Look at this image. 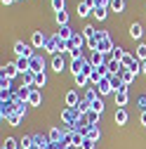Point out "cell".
Listing matches in <instances>:
<instances>
[{
	"label": "cell",
	"mask_w": 146,
	"mask_h": 149,
	"mask_svg": "<svg viewBox=\"0 0 146 149\" xmlns=\"http://www.w3.org/2000/svg\"><path fill=\"white\" fill-rule=\"evenodd\" d=\"M99 33V52H104V54H108L111 57V52H113V40H111V36H108V31H97Z\"/></svg>",
	"instance_id": "cell-3"
},
{
	"label": "cell",
	"mask_w": 146,
	"mask_h": 149,
	"mask_svg": "<svg viewBox=\"0 0 146 149\" xmlns=\"http://www.w3.org/2000/svg\"><path fill=\"white\" fill-rule=\"evenodd\" d=\"M85 116H87V121H90V123H92V125H99V116H101V114H97V111H94V109H92V111H87V114H85Z\"/></svg>",
	"instance_id": "cell-39"
},
{
	"label": "cell",
	"mask_w": 146,
	"mask_h": 149,
	"mask_svg": "<svg viewBox=\"0 0 146 149\" xmlns=\"http://www.w3.org/2000/svg\"><path fill=\"white\" fill-rule=\"evenodd\" d=\"M141 33H144V29H141V24H139V22H134V24L130 26V36H132L134 40H139V38H141Z\"/></svg>",
	"instance_id": "cell-23"
},
{
	"label": "cell",
	"mask_w": 146,
	"mask_h": 149,
	"mask_svg": "<svg viewBox=\"0 0 146 149\" xmlns=\"http://www.w3.org/2000/svg\"><path fill=\"white\" fill-rule=\"evenodd\" d=\"M52 69L57 71V73H61V71L66 69V62H64V54H54V57H52Z\"/></svg>",
	"instance_id": "cell-17"
},
{
	"label": "cell",
	"mask_w": 146,
	"mask_h": 149,
	"mask_svg": "<svg viewBox=\"0 0 146 149\" xmlns=\"http://www.w3.org/2000/svg\"><path fill=\"white\" fill-rule=\"evenodd\" d=\"M111 10L113 12H123L125 10V0H111Z\"/></svg>",
	"instance_id": "cell-41"
},
{
	"label": "cell",
	"mask_w": 146,
	"mask_h": 149,
	"mask_svg": "<svg viewBox=\"0 0 146 149\" xmlns=\"http://www.w3.org/2000/svg\"><path fill=\"white\" fill-rule=\"evenodd\" d=\"M137 104L141 107V111H146V95H141V97H137Z\"/></svg>",
	"instance_id": "cell-47"
},
{
	"label": "cell",
	"mask_w": 146,
	"mask_h": 149,
	"mask_svg": "<svg viewBox=\"0 0 146 149\" xmlns=\"http://www.w3.org/2000/svg\"><path fill=\"white\" fill-rule=\"evenodd\" d=\"M97 7H111V0H97Z\"/></svg>",
	"instance_id": "cell-48"
},
{
	"label": "cell",
	"mask_w": 146,
	"mask_h": 149,
	"mask_svg": "<svg viewBox=\"0 0 146 149\" xmlns=\"http://www.w3.org/2000/svg\"><path fill=\"white\" fill-rule=\"evenodd\" d=\"M19 144H21V149H33V135H24L19 140Z\"/></svg>",
	"instance_id": "cell-31"
},
{
	"label": "cell",
	"mask_w": 146,
	"mask_h": 149,
	"mask_svg": "<svg viewBox=\"0 0 146 149\" xmlns=\"http://www.w3.org/2000/svg\"><path fill=\"white\" fill-rule=\"evenodd\" d=\"M94 144H99V142H94V140L85 137V140H83V144H80V149H94Z\"/></svg>",
	"instance_id": "cell-45"
},
{
	"label": "cell",
	"mask_w": 146,
	"mask_h": 149,
	"mask_svg": "<svg viewBox=\"0 0 146 149\" xmlns=\"http://www.w3.org/2000/svg\"><path fill=\"white\" fill-rule=\"evenodd\" d=\"M141 73L146 76V62H141Z\"/></svg>",
	"instance_id": "cell-50"
},
{
	"label": "cell",
	"mask_w": 146,
	"mask_h": 149,
	"mask_svg": "<svg viewBox=\"0 0 146 149\" xmlns=\"http://www.w3.org/2000/svg\"><path fill=\"white\" fill-rule=\"evenodd\" d=\"M83 36H85V38L90 40V38H94V36H97V29L92 26V24H87L85 29H83Z\"/></svg>",
	"instance_id": "cell-37"
},
{
	"label": "cell",
	"mask_w": 146,
	"mask_h": 149,
	"mask_svg": "<svg viewBox=\"0 0 146 149\" xmlns=\"http://www.w3.org/2000/svg\"><path fill=\"white\" fill-rule=\"evenodd\" d=\"M111 88H113V95L120 92V90H127V85L123 83V76H120V73H111Z\"/></svg>",
	"instance_id": "cell-12"
},
{
	"label": "cell",
	"mask_w": 146,
	"mask_h": 149,
	"mask_svg": "<svg viewBox=\"0 0 146 149\" xmlns=\"http://www.w3.org/2000/svg\"><path fill=\"white\" fill-rule=\"evenodd\" d=\"M113 121H116L118 125H125V123H127V111H125V109H116Z\"/></svg>",
	"instance_id": "cell-21"
},
{
	"label": "cell",
	"mask_w": 146,
	"mask_h": 149,
	"mask_svg": "<svg viewBox=\"0 0 146 149\" xmlns=\"http://www.w3.org/2000/svg\"><path fill=\"white\" fill-rule=\"evenodd\" d=\"M45 85H47V76H45V71H43V73H35V88H40V90H43Z\"/></svg>",
	"instance_id": "cell-30"
},
{
	"label": "cell",
	"mask_w": 146,
	"mask_h": 149,
	"mask_svg": "<svg viewBox=\"0 0 146 149\" xmlns=\"http://www.w3.org/2000/svg\"><path fill=\"white\" fill-rule=\"evenodd\" d=\"M125 54H127V50H125V47H120V45H116V47H113V52H111V57L120 62V59L125 57Z\"/></svg>",
	"instance_id": "cell-28"
},
{
	"label": "cell",
	"mask_w": 146,
	"mask_h": 149,
	"mask_svg": "<svg viewBox=\"0 0 146 149\" xmlns=\"http://www.w3.org/2000/svg\"><path fill=\"white\" fill-rule=\"evenodd\" d=\"M0 90H10L12 92V81L5 78V76H0Z\"/></svg>",
	"instance_id": "cell-43"
},
{
	"label": "cell",
	"mask_w": 146,
	"mask_h": 149,
	"mask_svg": "<svg viewBox=\"0 0 146 149\" xmlns=\"http://www.w3.org/2000/svg\"><path fill=\"white\" fill-rule=\"evenodd\" d=\"M120 76H123V83H125V85H127V88H130V83H132V81H134V73H132V71H130V69H125V71H123V73H120Z\"/></svg>",
	"instance_id": "cell-32"
},
{
	"label": "cell",
	"mask_w": 146,
	"mask_h": 149,
	"mask_svg": "<svg viewBox=\"0 0 146 149\" xmlns=\"http://www.w3.org/2000/svg\"><path fill=\"white\" fill-rule=\"evenodd\" d=\"M10 3H14V0H3V5H10Z\"/></svg>",
	"instance_id": "cell-51"
},
{
	"label": "cell",
	"mask_w": 146,
	"mask_h": 149,
	"mask_svg": "<svg viewBox=\"0 0 146 149\" xmlns=\"http://www.w3.org/2000/svg\"><path fill=\"white\" fill-rule=\"evenodd\" d=\"M113 100H116V107H118V109H125V107H127V102H130V97H127V90L116 92V95H113Z\"/></svg>",
	"instance_id": "cell-14"
},
{
	"label": "cell",
	"mask_w": 146,
	"mask_h": 149,
	"mask_svg": "<svg viewBox=\"0 0 146 149\" xmlns=\"http://www.w3.org/2000/svg\"><path fill=\"white\" fill-rule=\"evenodd\" d=\"M31 45H33V47H45V45H47V36H45L43 31H33V36H31Z\"/></svg>",
	"instance_id": "cell-9"
},
{
	"label": "cell",
	"mask_w": 146,
	"mask_h": 149,
	"mask_svg": "<svg viewBox=\"0 0 146 149\" xmlns=\"http://www.w3.org/2000/svg\"><path fill=\"white\" fill-rule=\"evenodd\" d=\"M14 3H19V0H14Z\"/></svg>",
	"instance_id": "cell-52"
},
{
	"label": "cell",
	"mask_w": 146,
	"mask_h": 149,
	"mask_svg": "<svg viewBox=\"0 0 146 149\" xmlns=\"http://www.w3.org/2000/svg\"><path fill=\"white\" fill-rule=\"evenodd\" d=\"M139 121H141V125H146V111H141V116H139Z\"/></svg>",
	"instance_id": "cell-49"
},
{
	"label": "cell",
	"mask_w": 146,
	"mask_h": 149,
	"mask_svg": "<svg viewBox=\"0 0 146 149\" xmlns=\"http://www.w3.org/2000/svg\"><path fill=\"white\" fill-rule=\"evenodd\" d=\"M17 73H19V69H17V64H14V62H7L3 69H0V76H5V78H10V81L17 76Z\"/></svg>",
	"instance_id": "cell-11"
},
{
	"label": "cell",
	"mask_w": 146,
	"mask_h": 149,
	"mask_svg": "<svg viewBox=\"0 0 146 149\" xmlns=\"http://www.w3.org/2000/svg\"><path fill=\"white\" fill-rule=\"evenodd\" d=\"M71 149H73V147H71Z\"/></svg>",
	"instance_id": "cell-53"
},
{
	"label": "cell",
	"mask_w": 146,
	"mask_h": 149,
	"mask_svg": "<svg viewBox=\"0 0 146 149\" xmlns=\"http://www.w3.org/2000/svg\"><path fill=\"white\" fill-rule=\"evenodd\" d=\"M87 50H90V52H94V50H99V33L94 36V38H90V40H87Z\"/></svg>",
	"instance_id": "cell-40"
},
{
	"label": "cell",
	"mask_w": 146,
	"mask_h": 149,
	"mask_svg": "<svg viewBox=\"0 0 146 149\" xmlns=\"http://www.w3.org/2000/svg\"><path fill=\"white\" fill-rule=\"evenodd\" d=\"M92 14H94V19H106V14H108V7H94L92 10Z\"/></svg>",
	"instance_id": "cell-29"
},
{
	"label": "cell",
	"mask_w": 146,
	"mask_h": 149,
	"mask_svg": "<svg viewBox=\"0 0 146 149\" xmlns=\"http://www.w3.org/2000/svg\"><path fill=\"white\" fill-rule=\"evenodd\" d=\"M28 104L31 107H40L43 104V92H40V88H31V95H28Z\"/></svg>",
	"instance_id": "cell-10"
},
{
	"label": "cell",
	"mask_w": 146,
	"mask_h": 149,
	"mask_svg": "<svg viewBox=\"0 0 146 149\" xmlns=\"http://www.w3.org/2000/svg\"><path fill=\"white\" fill-rule=\"evenodd\" d=\"M68 45H71V47H83V50H85V47H87V38L83 36V31H76V33H73L71 40H68ZM71 47H68V50H71Z\"/></svg>",
	"instance_id": "cell-6"
},
{
	"label": "cell",
	"mask_w": 146,
	"mask_h": 149,
	"mask_svg": "<svg viewBox=\"0 0 146 149\" xmlns=\"http://www.w3.org/2000/svg\"><path fill=\"white\" fill-rule=\"evenodd\" d=\"M5 121H7V123H10L12 128H17V125H19V123H21V116H19V114H17V111H14V114H10V116H7Z\"/></svg>",
	"instance_id": "cell-34"
},
{
	"label": "cell",
	"mask_w": 146,
	"mask_h": 149,
	"mask_svg": "<svg viewBox=\"0 0 146 149\" xmlns=\"http://www.w3.org/2000/svg\"><path fill=\"white\" fill-rule=\"evenodd\" d=\"M73 33H76V31H73L68 24H66V26H59V31H57V36H59L61 40H71V36H73Z\"/></svg>",
	"instance_id": "cell-18"
},
{
	"label": "cell",
	"mask_w": 146,
	"mask_h": 149,
	"mask_svg": "<svg viewBox=\"0 0 146 149\" xmlns=\"http://www.w3.org/2000/svg\"><path fill=\"white\" fill-rule=\"evenodd\" d=\"M78 118H80V111H78V109H73V107H66V109L61 111V121H64V125H68L71 130L76 128Z\"/></svg>",
	"instance_id": "cell-2"
},
{
	"label": "cell",
	"mask_w": 146,
	"mask_h": 149,
	"mask_svg": "<svg viewBox=\"0 0 146 149\" xmlns=\"http://www.w3.org/2000/svg\"><path fill=\"white\" fill-rule=\"evenodd\" d=\"M68 57L71 59H80V57H85V52H83V47H71L68 50Z\"/></svg>",
	"instance_id": "cell-35"
},
{
	"label": "cell",
	"mask_w": 146,
	"mask_h": 149,
	"mask_svg": "<svg viewBox=\"0 0 146 149\" xmlns=\"http://www.w3.org/2000/svg\"><path fill=\"white\" fill-rule=\"evenodd\" d=\"M99 90V95H113V88H111V76H104L99 81V85H94Z\"/></svg>",
	"instance_id": "cell-8"
},
{
	"label": "cell",
	"mask_w": 146,
	"mask_h": 149,
	"mask_svg": "<svg viewBox=\"0 0 146 149\" xmlns=\"http://www.w3.org/2000/svg\"><path fill=\"white\" fill-rule=\"evenodd\" d=\"M137 59H139V62H146V45H144V43L137 47Z\"/></svg>",
	"instance_id": "cell-44"
},
{
	"label": "cell",
	"mask_w": 146,
	"mask_h": 149,
	"mask_svg": "<svg viewBox=\"0 0 146 149\" xmlns=\"http://www.w3.org/2000/svg\"><path fill=\"white\" fill-rule=\"evenodd\" d=\"M45 50L52 54H59V36H52V38H47V45H45Z\"/></svg>",
	"instance_id": "cell-13"
},
{
	"label": "cell",
	"mask_w": 146,
	"mask_h": 149,
	"mask_svg": "<svg viewBox=\"0 0 146 149\" xmlns=\"http://www.w3.org/2000/svg\"><path fill=\"white\" fill-rule=\"evenodd\" d=\"M85 137H90V140L99 142V137H101V130H99V125H90V128H87V133H85Z\"/></svg>",
	"instance_id": "cell-20"
},
{
	"label": "cell",
	"mask_w": 146,
	"mask_h": 149,
	"mask_svg": "<svg viewBox=\"0 0 146 149\" xmlns=\"http://www.w3.org/2000/svg\"><path fill=\"white\" fill-rule=\"evenodd\" d=\"M92 71H94V66H92V62H90V54H85V57L71 62V73H73V76H78V73H85V76H90Z\"/></svg>",
	"instance_id": "cell-1"
},
{
	"label": "cell",
	"mask_w": 146,
	"mask_h": 149,
	"mask_svg": "<svg viewBox=\"0 0 146 149\" xmlns=\"http://www.w3.org/2000/svg\"><path fill=\"white\" fill-rule=\"evenodd\" d=\"M85 100H87L90 104H92L94 100H99V90H97V88H87V92H85Z\"/></svg>",
	"instance_id": "cell-26"
},
{
	"label": "cell",
	"mask_w": 146,
	"mask_h": 149,
	"mask_svg": "<svg viewBox=\"0 0 146 149\" xmlns=\"http://www.w3.org/2000/svg\"><path fill=\"white\" fill-rule=\"evenodd\" d=\"M14 54H17V59H19V57H24V59H31L35 52H33V45H31V43L17 40V43H14Z\"/></svg>",
	"instance_id": "cell-4"
},
{
	"label": "cell",
	"mask_w": 146,
	"mask_h": 149,
	"mask_svg": "<svg viewBox=\"0 0 146 149\" xmlns=\"http://www.w3.org/2000/svg\"><path fill=\"white\" fill-rule=\"evenodd\" d=\"M92 109L97 111V114H101V111H104V100H101V97L94 100V102H92Z\"/></svg>",
	"instance_id": "cell-46"
},
{
	"label": "cell",
	"mask_w": 146,
	"mask_h": 149,
	"mask_svg": "<svg viewBox=\"0 0 146 149\" xmlns=\"http://www.w3.org/2000/svg\"><path fill=\"white\" fill-rule=\"evenodd\" d=\"M52 10H54V12L66 10V0H52Z\"/></svg>",
	"instance_id": "cell-42"
},
{
	"label": "cell",
	"mask_w": 146,
	"mask_h": 149,
	"mask_svg": "<svg viewBox=\"0 0 146 149\" xmlns=\"http://www.w3.org/2000/svg\"><path fill=\"white\" fill-rule=\"evenodd\" d=\"M47 135H50V142H59V140L64 137V128H59V125H54V128L50 130Z\"/></svg>",
	"instance_id": "cell-19"
},
{
	"label": "cell",
	"mask_w": 146,
	"mask_h": 149,
	"mask_svg": "<svg viewBox=\"0 0 146 149\" xmlns=\"http://www.w3.org/2000/svg\"><path fill=\"white\" fill-rule=\"evenodd\" d=\"M64 102H66V107H73V109H76L78 102H80V97H78V92H76V90H68V92H66V97H64Z\"/></svg>",
	"instance_id": "cell-16"
},
{
	"label": "cell",
	"mask_w": 146,
	"mask_h": 149,
	"mask_svg": "<svg viewBox=\"0 0 146 149\" xmlns=\"http://www.w3.org/2000/svg\"><path fill=\"white\" fill-rule=\"evenodd\" d=\"M76 78V85L78 88H87L90 85V76H85V73H78V76H73Z\"/></svg>",
	"instance_id": "cell-27"
},
{
	"label": "cell",
	"mask_w": 146,
	"mask_h": 149,
	"mask_svg": "<svg viewBox=\"0 0 146 149\" xmlns=\"http://www.w3.org/2000/svg\"><path fill=\"white\" fill-rule=\"evenodd\" d=\"M106 66H108V71H111V73H123V71H125L123 62H118V59H113V57H108Z\"/></svg>",
	"instance_id": "cell-15"
},
{
	"label": "cell",
	"mask_w": 146,
	"mask_h": 149,
	"mask_svg": "<svg viewBox=\"0 0 146 149\" xmlns=\"http://www.w3.org/2000/svg\"><path fill=\"white\" fill-rule=\"evenodd\" d=\"M14 64H17V69H19V73H26V71H31V59H24V57H19Z\"/></svg>",
	"instance_id": "cell-22"
},
{
	"label": "cell",
	"mask_w": 146,
	"mask_h": 149,
	"mask_svg": "<svg viewBox=\"0 0 146 149\" xmlns=\"http://www.w3.org/2000/svg\"><path fill=\"white\" fill-rule=\"evenodd\" d=\"M54 22H57L59 26H66V24H68V14H66V10H61V12H54Z\"/></svg>",
	"instance_id": "cell-24"
},
{
	"label": "cell",
	"mask_w": 146,
	"mask_h": 149,
	"mask_svg": "<svg viewBox=\"0 0 146 149\" xmlns=\"http://www.w3.org/2000/svg\"><path fill=\"white\" fill-rule=\"evenodd\" d=\"M3 149H21V144H19V140H14V137H5Z\"/></svg>",
	"instance_id": "cell-25"
},
{
	"label": "cell",
	"mask_w": 146,
	"mask_h": 149,
	"mask_svg": "<svg viewBox=\"0 0 146 149\" xmlns=\"http://www.w3.org/2000/svg\"><path fill=\"white\" fill-rule=\"evenodd\" d=\"M120 62H123V66H125V69H130V66H132V64L137 62V57H134V54H130V52H127V54H125V57H123Z\"/></svg>",
	"instance_id": "cell-36"
},
{
	"label": "cell",
	"mask_w": 146,
	"mask_h": 149,
	"mask_svg": "<svg viewBox=\"0 0 146 149\" xmlns=\"http://www.w3.org/2000/svg\"><path fill=\"white\" fill-rule=\"evenodd\" d=\"M78 111H80V114H87V111H92V104H90L87 100H80L78 102V107H76Z\"/></svg>",
	"instance_id": "cell-33"
},
{
	"label": "cell",
	"mask_w": 146,
	"mask_h": 149,
	"mask_svg": "<svg viewBox=\"0 0 146 149\" xmlns=\"http://www.w3.org/2000/svg\"><path fill=\"white\" fill-rule=\"evenodd\" d=\"M76 12H78V17H87V14H92V10H90V7L85 5V3H78Z\"/></svg>",
	"instance_id": "cell-38"
},
{
	"label": "cell",
	"mask_w": 146,
	"mask_h": 149,
	"mask_svg": "<svg viewBox=\"0 0 146 149\" xmlns=\"http://www.w3.org/2000/svg\"><path fill=\"white\" fill-rule=\"evenodd\" d=\"M43 71H45L43 54H33V57H31V73H43Z\"/></svg>",
	"instance_id": "cell-7"
},
{
	"label": "cell",
	"mask_w": 146,
	"mask_h": 149,
	"mask_svg": "<svg viewBox=\"0 0 146 149\" xmlns=\"http://www.w3.org/2000/svg\"><path fill=\"white\" fill-rule=\"evenodd\" d=\"M90 62H92V66H94V69L106 66V62H108V54H104V52L94 50V52H90Z\"/></svg>",
	"instance_id": "cell-5"
}]
</instances>
